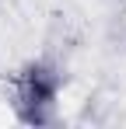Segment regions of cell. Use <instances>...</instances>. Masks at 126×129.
Listing matches in <instances>:
<instances>
[{"instance_id":"cell-1","label":"cell","mask_w":126,"mask_h":129,"mask_svg":"<svg viewBox=\"0 0 126 129\" xmlns=\"http://www.w3.org/2000/svg\"><path fill=\"white\" fill-rule=\"evenodd\" d=\"M14 115L25 126H53L56 108H60V91H63V73L49 59H32L14 73Z\"/></svg>"}]
</instances>
